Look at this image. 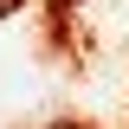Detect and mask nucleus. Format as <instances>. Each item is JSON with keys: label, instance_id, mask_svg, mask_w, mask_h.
<instances>
[{"label": "nucleus", "instance_id": "1", "mask_svg": "<svg viewBox=\"0 0 129 129\" xmlns=\"http://www.w3.org/2000/svg\"><path fill=\"white\" fill-rule=\"evenodd\" d=\"M0 7H13V0H0Z\"/></svg>", "mask_w": 129, "mask_h": 129}]
</instances>
